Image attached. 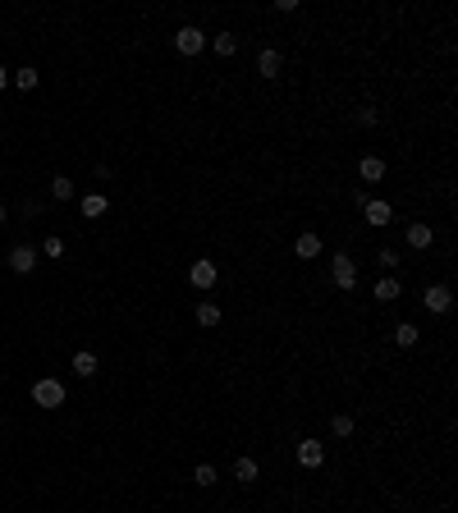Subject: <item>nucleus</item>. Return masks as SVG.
I'll list each match as a JSON object with an SVG mask.
<instances>
[{
  "label": "nucleus",
  "instance_id": "obj_18",
  "mask_svg": "<svg viewBox=\"0 0 458 513\" xmlns=\"http://www.w3.org/2000/svg\"><path fill=\"white\" fill-rule=\"evenodd\" d=\"M197 326H202V330H216L220 326V307L216 303H197Z\"/></svg>",
  "mask_w": 458,
  "mask_h": 513
},
{
  "label": "nucleus",
  "instance_id": "obj_20",
  "mask_svg": "<svg viewBox=\"0 0 458 513\" xmlns=\"http://www.w3.org/2000/svg\"><path fill=\"white\" fill-rule=\"evenodd\" d=\"M234 477H239L243 486H252V481L262 477V468H257V459H239V463H234Z\"/></svg>",
  "mask_w": 458,
  "mask_h": 513
},
{
  "label": "nucleus",
  "instance_id": "obj_17",
  "mask_svg": "<svg viewBox=\"0 0 458 513\" xmlns=\"http://www.w3.org/2000/svg\"><path fill=\"white\" fill-rule=\"evenodd\" d=\"M353 431H358V422H353V417H349V413H335V417H330V436H339V440H349V436H353Z\"/></svg>",
  "mask_w": 458,
  "mask_h": 513
},
{
  "label": "nucleus",
  "instance_id": "obj_1",
  "mask_svg": "<svg viewBox=\"0 0 458 513\" xmlns=\"http://www.w3.org/2000/svg\"><path fill=\"white\" fill-rule=\"evenodd\" d=\"M330 280H335V289H358V262H353V252H335L330 257Z\"/></svg>",
  "mask_w": 458,
  "mask_h": 513
},
{
  "label": "nucleus",
  "instance_id": "obj_10",
  "mask_svg": "<svg viewBox=\"0 0 458 513\" xmlns=\"http://www.w3.org/2000/svg\"><path fill=\"white\" fill-rule=\"evenodd\" d=\"M294 257H298V262H317V257H321V234H298Z\"/></svg>",
  "mask_w": 458,
  "mask_h": 513
},
{
  "label": "nucleus",
  "instance_id": "obj_25",
  "mask_svg": "<svg viewBox=\"0 0 458 513\" xmlns=\"http://www.w3.org/2000/svg\"><path fill=\"white\" fill-rule=\"evenodd\" d=\"M376 262H381L385 271H394V262H399V257H394V248H381V252H376Z\"/></svg>",
  "mask_w": 458,
  "mask_h": 513
},
{
  "label": "nucleus",
  "instance_id": "obj_21",
  "mask_svg": "<svg viewBox=\"0 0 458 513\" xmlns=\"http://www.w3.org/2000/svg\"><path fill=\"white\" fill-rule=\"evenodd\" d=\"M394 344H399V349H413V344H417V326H413V321H399V326H394Z\"/></svg>",
  "mask_w": 458,
  "mask_h": 513
},
{
  "label": "nucleus",
  "instance_id": "obj_5",
  "mask_svg": "<svg viewBox=\"0 0 458 513\" xmlns=\"http://www.w3.org/2000/svg\"><path fill=\"white\" fill-rule=\"evenodd\" d=\"M422 307L426 312H449V307H454V289H449V284H426Z\"/></svg>",
  "mask_w": 458,
  "mask_h": 513
},
{
  "label": "nucleus",
  "instance_id": "obj_24",
  "mask_svg": "<svg viewBox=\"0 0 458 513\" xmlns=\"http://www.w3.org/2000/svg\"><path fill=\"white\" fill-rule=\"evenodd\" d=\"M42 252H46V257H65V239H60V234H51V239L42 243Z\"/></svg>",
  "mask_w": 458,
  "mask_h": 513
},
{
  "label": "nucleus",
  "instance_id": "obj_22",
  "mask_svg": "<svg viewBox=\"0 0 458 513\" xmlns=\"http://www.w3.org/2000/svg\"><path fill=\"white\" fill-rule=\"evenodd\" d=\"M216 477H220L216 463H197V468H193V486H202V491H207V486H216Z\"/></svg>",
  "mask_w": 458,
  "mask_h": 513
},
{
  "label": "nucleus",
  "instance_id": "obj_9",
  "mask_svg": "<svg viewBox=\"0 0 458 513\" xmlns=\"http://www.w3.org/2000/svg\"><path fill=\"white\" fill-rule=\"evenodd\" d=\"M404 239H408V248H417V252H422V248H431V243H436V230H431L426 220H413Z\"/></svg>",
  "mask_w": 458,
  "mask_h": 513
},
{
  "label": "nucleus",
  "instance_id": "obj_19",
  "mask_svg": "<svg viewBox=\"0 0 458 513\" xmlns=\"http://www.w3.org/2000/svg\"><path fill=\"white\" fill-rule=\"evenodd\" d=\"M211 46H216L220 60H229V55L239 51V37H234V33H216V37H211Z\"/></svg>",
  "mask_w": 458,
  "mask_h": 513
},
{
  "label": "nucleus",
  "instance_id": "obj_28",
  "mask_svg": "<svg viewBox=\"0 0 458 513\" xmlns=\"http://www.w3.org/2000/svg\"><path fill=\"white\" fill-rule=\"evenodd\" d=\"M0 422H5V413H0Z\"/></svg>",
  "mask_w": 458,
  "mask_h": 513
},
{
  "label": "nucleus",
  "instance_id": "obj_8",
  "mask_svg": "<svg viewBox=\"0 0 458 513\" xmlns=\"http://www.w3.org/2000/svg\"><path fill=\"white\" fill-rule=\"evenodd\" d=\"M257 74H262V78H280L284 74V55L275 51V46H266V51L257 55Z\"/></svg>",
  "mask_w": 458,
  "mask_h": 513
},
{
  "label": "nucleus",
  "instance_id": "obj_15",
  "mask_svg": "<svg viewBox=\"0 0 458 513\" xmlns=\"http://www.w3.org/2000/svg\"><path fill=\"white\" fill-rule=\"evenodd\" d=\"M399 294H404V284L394 280V275H385V280L376 284V303H399Z\"/></svg>",
  "mask_w": 458,
  "mask_h": 513
},
{
  "label": "nucleus",
  "instance_id": "obj_23",
  "mask_svg": "<svg viewBox=\"0 0 458 513\" xmlns=\"http://www.w3.org/2000/svg\"><path fill=\"white\" fill-rule=\"evenodd\" d=\"M51 197H55V202H69V197H74V179H69V175H55L51 179Z\"/></svg>",
  "mask_w": 458,
  "mask_h": 513
},
{
  "label": "nucleus",
  "instance_id": "obj_27",
  "mask_svg": "<svg viewBox=\"0 0 458 513\" xmlns=\"http://www.w3.org/2000/svg\"><path fill=\"white\" fill-rule=\"evenodd\" d=\"M5 83H10V69H5V65H0V88H5Z\"/></svg>",
  "mask_w": 458,
  "mask_h": 513
},
{
  "label": "nucleus",
  "instance_id": "obj_13",
  "mask_svg": "<svg viewBox=\"0 0 458 513\" xmlns=\"http://www.w3.org/2000/svg\"><path fill=\"white\" fill-rule=\"evenodd\" d=\"M10 83H14L19 92H33L37 83H42V74H37L33 65H23V69H14V74H10Z\"/></svg>",
  "mask_w": 458,
  "mask_h": 513
},
{
  "label": "nucleus",
  "instance_id": "obj_12",
  "mask_svg": "<svg viewBox=\"0 0 458 513\" xmlns=\"http://www.w3.org/2000/svg\"><path fill=\"white\" fill-rule=\"evenodd\" d=\"M33 266H37V252L33 248H14L10 252V271L14 275H33Z\"/></svg>",
  "mask_w": 458,
  "mask_h": 513
},
{
  "label": "nucleus",
  "instance_id": "obj_6",
  "mask_svg": "<svg viewBox=\"0 0 458 513\" xmlns=\"http://www.w3.org/2000/svg\"><path fill=\"white\" fill-rule=\"evenodd\" d=\"M188 280H193V289H211V284L220 280V271H216V262H211V257H197L193 271H188Z\"/></svg>",
  "mask_w": 458,
  "mask_h": 513
},
{
  "label": "nucleus",
  "instance_id": "obj_11",
  "mask_svg": "<svg viewBox=\"0 0 458 513\" xmlns=\"http://www.w3.org/2000/svg\"><path fill=\"white\" fill-rule=\"evenodd\" d=\"M358 179H362V184H381V179H385V161H381V156H362V161H358Z\"/></svg>",
  "mask_w": 458,
  "mask_h": 513
},
{
  "label": "nucleus",
  "instance_id": "obj_14",
  "mask_svg": "<svg viewBox=\"0 0 458 513\" xmlns=\"http://www.w3.org/2000/svg\"><path fill=\"white\" fill-rule=\"evenodd\" d=\"M78 207H83V216H88V220H97V216H106V211H110V202H106V193H88Z\"/></svg>",
  "mask_w": 458,
  "mask_h": 513
},
{
  "label": "nucleus",
  "instance_id": "obj_7",
  "mask_svg": "<svg viewBox=\"0 0 458 513\" xmlns=\"http://www.w3.org/2000/svg\"><path fill=\"white\" fill-rule=\"evenodd\" d=\"M298 463H303L307 472H317L321 463H326V445H321V440H298Z\"/></svg>",
  "mask_w": 458,
  "mask_h": 513
},
{
  "label": "nucleus",
  "instance_id": "obj_3",
  "mask_svg": "<svg viewBox=\"0 0 458 513\" xmlns=\"http://www.w3.org/2000/svg\"><path fill=\"white\" fill-rule=\"evenodd\" d=\"M175 51H179V55H202V51H207V33H202V28H193V23L175 28Z\"/></svg>",
  "mask_w": 458,
  "mask_h": 513
},
{
  "label": "nucleus",
  "instance_id": "obj_26",
  "mask_svg": "<svg viewBox=\"0 0 458 513\" xmlns=\"http://www.w3.org/2000/svg\"><path fill=\"white\" fill-rule=\"evenodd\" d=\"M358 124H362V129H371V124H376V110L362 106V110H358Z\"/></svg>",
  "mask_w": 458,
  "mask_h": 513
},
{
  "label": "nucleus",
  "instance_id": "obj_16",
  "mask_svg": "<svg viewBox=\"0 0 458 513\" xmlns=\"http://www.w3.org/2000/svg\"><path fill=\"white\" fill-rule=\"evenodd\" d=\"M97 367H101V362H97V353H88V349H83V353H74V376H83V381H88V376H97Z\"/></svg>",
  "mask_w": 458,
  "mask_h": 513
},
{
  "label": "nucleus",
  "instance_id": "obj_4",
  "mask_svg": "<svg viewBox=\"0 0 458 513\" xmlns=\"http://www.w3.org/2000/svg\"><path fill=\"white\" fill-rule=\"evenodd\" d=\"M362 216H367L371 230H385V225L394 220V207H390V202H381V197H367V202H362Z\"/></svg>",
  "mask_w": 458,
  "mask_h": 513
},
{
  "label": "nucleus",
  "instance_id": "obj_2",
  "mask_svg": "<svg viewBox=\"0 0 458 513\" xmlns=\"http://www.w3.org/2000/svg\"><path fill=\"white\" fill-rule=\"evenodd\" d=\"M33 404L37 408H60L65 404V385L55 381V376H42V381L33 385Z\"/></svg>",
  "mask_w": 458,
  "mask_h": 513
}]
</instances>
